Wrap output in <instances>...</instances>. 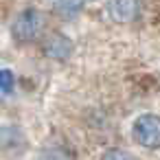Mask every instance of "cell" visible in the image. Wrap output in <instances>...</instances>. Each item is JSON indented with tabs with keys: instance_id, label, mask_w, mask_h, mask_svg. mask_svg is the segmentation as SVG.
I'll use <instances>...</instances> for the list:
<instances>
[{
	"instance_id": "1",
	"label": "cell",
	"mask_w": 160,
	"mask_h": 160,
	"mask_svg": "<svg viewBox=\"0 0 160 160\" xmlns=\"http://www.w3.org/2000/svg\"><path fill=\"white\" fill-rule=\"evenodd\" d=\"M44 27H46V16L35 7H27L13 18L11 38L20 44H29V42H35L40 38Z\"/></svg>"
},
{
	"instance_id": "2",
	"label": "cell",
	"mask_w": 160,
	"mask_h": 160,
	"mask_svg": "<svg viewBox=\"0 0 160 160\" xmlns=\"http://www.w3.org/2000/svg\"><path fill=\"white\" fill-rule=\"evenodd\" d=\"M132 136L145 149H160V116L140 114L132 125Z\"/></svg>"
},
{
	"instance_id": "3",
	"label": "cell",
	"mask_w": 160,
	"mask_h": 160,
	"mask_svg": "<svg viewBox=\"0 0 160 160\" xmlns=\"http://www.w3.org/2000/svg\"><path fill=\"white\" fill-rule=\"evenodd\" d=\"M42 51H44V55H46L48 59L66 62V59L72 55L75 44H72V40H70L68 35H64V33H53V35H48V38L44 40Z\"/></svg>"
},
{
	"instance_id": "4",
	"label": "cell",
	"mask_w": 160,
	"mask_h": 160,
	"mask_svg": "<svg viewBox=\"0 0 160 160\" xmlns=\"http://www.w3.org/2000/svg\"><path fill=\"white\" fill-rule=\"evenodd\" d=\"M138 0H110L108 2V16L118 24L132 22L138 16Z\"/></svg>"
},
{
	"instance_id": "5",
	"label": "cell",
	"mask_w": 160,
	"mask_h": 160,
	"mask_svg": "<svg viewBox=\"0 0 160 160\" xmlns=\"http://www.w3.org/2000/svg\"><path fill=\"white\" fill-rule=\"evenodd\" d=\"M83 9V0H55V13L64 20L75 18Z\"/></svg>"
},
{
	"instance_id": "6",
	"label": "cell",
	"mask_w": 160,
	"mask_h": 160,
	"mask_svg": "<svg viewBox=\"0 0 160 160\" xmlns=\"http://www.w3.org/2000/svg\"><path fill=\"white\" fill-rule=\"evenodd\" d=\"M16 88V75L9 68H0V92L11 94Z\"/></svg>"
},
{
	"instance_id": "7",
	"label": "cell",
	"mask_w": 160,
	"mask_h": 160,
	"mask_svg": "<svg viewBox=\"0 0 160 160\" xmlns=\"http://www.w3.org/2000/svg\"><path fill=\"white\" fill-rule=\"evenodd\" d=\"M101 160H134V158L127 151H123V149H108L101 156Z\"/></svg>"
}]
</instances>
